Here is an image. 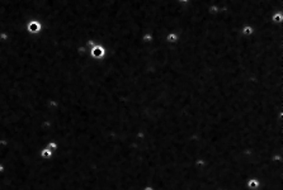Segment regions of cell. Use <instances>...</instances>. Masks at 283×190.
<instances>
[{
	"instance_id": "6da1fadb",
	"label": "cell",
	"mask_w": 283,
	"mask_h": 190,
	"mask_svg": "<svg viewBox=\"0 0 283 190\" xmlns=\"http://www.w3.org/2000/svg\"><path fill=\"white\" fill-rule=\"evenodd\" d=\"M90 57L95 61H102L107 57V48L104 45H94L90 47Z\"/></svg>"
},
{
	"instance_id": "7a4b0ae2",
	"label": "cell",
	"mask_w": 283,
	"mask_h": 190,
	"mask_svg": "<svg viewBox=\"0 0 283 190\" xmlns=\"http://www.w3.org/2000/svg\"><path fill=\"white\" fill-rule=\"evenodd\" d=\"M165 42L168 45H177L179 41H180V36H179L178 32H168L164 37Z\"/></svg>"
},
{
	"instance_id": "3957f363",
	"label": "cell",
	"mask_w": 283,
	"mask_h": 190,
	"mask_svg": "<svg viewBox=\"0 0 283 190\" xmlns=\"http://www.w3.org/2000/svg\"><path fill=\"white\" fill-rule=\"evenodd\" d=\"M245 186H246L248 190H259L262 186V183H260V180L257 179V178H250V179L246 180Z\"/></svg>"
},
{
	"instance_id": "277c9868",
	"label": "cell",
	"mask_w": 283,
	"mask_h": 190,
	"mask_svg": "<svg viewBox=\"0 0 283 190\" xmlns=\"http://www.w3.org/2000/svg\"><path fill=\"white\" fill-rule=\"evenodd\" d=\"M27 31L29 33H38L41 31V23L38 20H31L27 24Z\"/></svg>"
},
{
	"instance_id": "5b68a950",
	"label": "cell",
	"mask_w": 283,
	"mask_h": 190,
	"mask_svg": "<svg viewBox=\"0 0 283 190\" xmlns=\"http://www.w3.org/2000/svg\"><path fill=\"white\" fill-rule=\"evenodd\" d=\"M240 33L244 36V37H251L254 33H255V28L250 24H245L241 27V29H240Z\"/></svg>"
},
{
	"instance_id": "8992f818",
	"label": "cell",
	"mask_w": 283,
	"mask_h": 190,
	"mask_svg": "<svg viewBox=\"0 0 283 190\" xmlns=\"http://www.w3.org/2000/svg\"><path fill=\"white\" fill-rule=\"evenodd\" d=\"M271 20L274 23V24H282V23H283V13L282 12H277L274 14H272Z\"/></svg>"
},
{
	"instance_id": "52a82bcc",
	"label": "cell",
	"mask_w": 283,
	"mask_h": 190,
	"mask_svg": "<svg viewBox=\"0 0 283 190\" xmlns=\"http://www.w3.org/2000/svg\"><path fill=\"white\" fill-rule=\"evenodd\" d=\"M41 156L43 159H51V156H52V151H51L50 148H45V150L41 151Z\"/></svg>"
},
{
	"instance_id": "ba28073f",
	"label": "cell",
	"mask_w": 283,
	"mask_h": 190,
	"mask_svg": "<svg viewBox=\"0 0 283 190\" xmlns=\"http://www.w3.org/2000/svg\"><path fill=\"white\" fill-rule=\"evenodd\" d=\"M47 148H50L51 151H56V150L59 148V147H57V143H55V142H50V143H48V147H47Z\"/></svg>"
},
{
	"instance_id": "9c48e42d",
	"label": "cell",
	"mask_w": 283,
	"mask_h": 190,
	"mask_svg": "<svg viewBox=\"0 0 283 190\" xmlns=\"http://www.w3.org/2000/svg\"><path fill=\"white\" fill-rule=\"evenodd\" d=\"M178 1H179V3H188L189 0H178Z\"/></svg>"
},
{
	"instance_id": "30bf717a",
	"label": "cell",
	"mask_w": 283,
	"mask_h": 190,
	"mask_svg": "<svg viewBox=\"0 0 283 190\" xmlns=\"http://www.w3.org/2000/svg\"><path fill=\"white\" fill-rule=\"evenodd\" d=\"M3 170H4V167H3L1 165H0V171H3Z\"/></svg>"
},
{
	"instance_id": "8fae6325",
	"label": "cell",
	"mask_w": 283,
	"mask_h": 190,
	"mask_svg": "<svg viewBox=\"0 0 283 190\" xmlns=\"http://www.w3.org/2000/svg\"><path fill=\"white\" fill-rule=\"evenodd\" d=\"M220 190H226V189H220Z\"/></svg>"
}]
</instances>
